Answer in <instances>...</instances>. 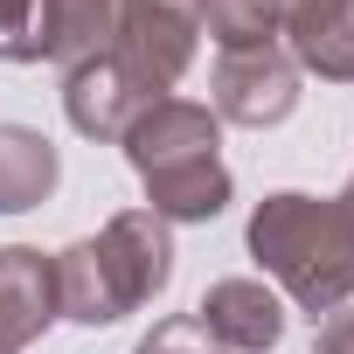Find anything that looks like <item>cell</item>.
I'll use <instances>...</instances> for the list:
<instances>
[{
	"label": "cell",
	"instance_id": "obj_1",
	"mask_svg": "<svg viewBox=\"0 0 354 354\" xmlns=\"http://www.w3.org/2000/svg\"><path fill=\"white\" fill-rule=\"evenodd\" d=\"M223 146V118L209 104L188 97H153L132 132H125V160L146 181V202L160 223H209L230 202V167L216 160Z\"/></svg>",
	"mask_w": 354,
	"mask_h": 354
},
{
	"label": "cell",
	"instance_id": "obj_2",
	"mask_svg": "<svg viewBox=\"0 0 354 354\" xmlns=\"http://www.w3.org/2000/svg\"><path fill=\"white\" fill-rule=\"evenodd\" d=\"M174 278V236L153 209L111 216L97 236L70 243L56 257V313L77 326H111Z\"/></svg>",
	"mask_w": 354,
	"mask_h": 354
},
{
	"label": "cell",
	"instance_id": "obj_3",
	"mask_svg": "<svg viewBox=\"0 0 354 354\" xmlns=\"http://www.w3.org/2000/svg\"><path fill=\"white\" fill-rule=\"evenodd\" d=\"M250 257L319 319L354 299V223L319 195H264L250 216Z\"/></svg>",
	"mask_w": 354,
	"mask_h": 354
},
{
	"label": "cell",
	"instance_id": "obj_4",
	"mask_svg": "<svg viewBox=\"0 0 354 354\" xmlns=\"http://www.w3.org/2000/svg\"><path fill=\"white\" fill-rule=\"evenodd\" d=\"M195 42H202V8H195V0H125L111 56H118V70L146 97H167L174 84L188 77Z\"/></svg>",
	"mask_w": 354,
	"mask_h": 354
},
{
	"label": "cell",
	"instance_id": "obj_5",
	"mask_svg": "<svg viewBox=\"0 0 354 354\" xmlns=\"http://www.w3.org/2000/svg\"><path fill=\"white\" fill-rule=\"evenodd\" d=\"M209 91H216V118H230V125H278L299 104V63L278 42H264V49H223Z\"/></svg>",
	"mask_w": 354,
	"mask_h": 354
},
{
	"label": "cell",
	"instance_id": "obj_6",
	"mask_svg": "<svg viewBox=\"0 0 354 354\" xmlns=\"http://www.w3.org/2000/svg\"><path fill=\"white\" fill-rule=\"evenodd\" d=\"M195 319L216 333L223 354H271L278 333H285V306H278V292L257 285V278H216V285L202 292Z\"/></svg>",
	"mask_w": 354,
	"mask_h": 354
},
{
	"label": "cell",
	"instance_id": "obj_7",
	"mask_svg": "<svg viewBox=\"0 0 354 354\" xmlns=\"http://www.w3.org/2000/svg\"><path fill=\"white\" fill-rule=\"evenodd\" d=\"M49 319H63L56 313V257L8 243L0 250V354H21L28 340H42Z\"/></svg>",
	"mask_w": 354,
	"mask_h": 354
},
{
	"label": "cell",
	"instance_id": "obj_8",
	"mask_svg": "<svg viewBox=\"0 0 354 354\" xmlns=\"http://www.w3.org/2000/svg\"><path fill=\"white\" fill-rule=\"evenodd\" d=\"M146 104H153V97L118 70V56H91V63H77V70L63 77V111H70V125H77L84 139H125Z\"/></svg>",
	"mask_w": 354,
	"mask_h": 354
},
{
	"label": "cell",
	"instance_id": "obj_9",
	"mask_svg": "<svg viewBox=\"0 0 354 354\" xmlns=\"http://www.w3.org/2000/svg\"><path fill=\"white\" fill-rule=\"evenodd\" d=\"M292 63L319 70L326 84H354V0H285Z\"/></svg>",
	"mask_w": 354,
	"mask_h": 354
},
{
	"label": "cell",
	"instance_id": "obj_10",
	"mask_svg": "<svg viewBox=\"0 0 354 354\" xmlns=\"http://www.w3.org/2000/svg\"><path fill=\"white\" fill-rule=\"evenodd\" d=\"M118 8L125 0H35V63H91V56H111V35H118Z\"/></svg>",
	"mask_w": 354,
	"mask_h": 354
},
{
	"label": "cell",
	"instance_id": "obj_11",
	"mask_svg": "<svg viewBox=\"0 0 354 354\" xmlns=\"http://www.w3.org/2000/svg\"><path fill=\"white\" fill-rule=\"evenodd\" d=\"M56 174H63V160H56V146L42 132L0 125V216H21V209L49 202Z\"/></svg>",
	"mask_w": 354,
	"mask_h": 354
},
{
	"label": "cell",
	"instance_id": "obj_12",
	"mask_svg": "<svg viewBox=\"0 0 354 354\" xmlns=\"http://www.w3.org/2000/svg\"><path fill=\"white\" fill-rule=\"evenodd\" d=\"M195 8L223 49H264L285 28V0H195Z\"/></svg>",
	"mask_w": 354,
	"mask_h": 354
},
{
	"label": "cell",
	"instance_id": "obj_13",
	"mask_svg": "<svg viewBox=\"0 0 354 354\" xmlns=\"http://www.w3.org/2000/svg\"><path fill=\"white\" fill-rule=\"evenodd\" d=\"M139 354H223V347H216V333H209L195 313H181V319H160V326L139 340Z\"/></svg>",
	"mask_w": 354,
	"mask_h": 354
},
{
	"label": "cell",
	"instance_id": "obj_14",
	"mask_svg": "<svg viewBox=\"0 0 354 354\" xmlns=\"http://www.w3.org/2000/svg\"><path fill=\"white\" fill-rule=\"evenodd\" d=\"M0 56L35 63V0H0Z\"/></svg>",
	"mask_w": 354,
	"mask_h": 354
},
{
	"label": "cell",
	"instance_id": "obj_15",
	"mask_svg": "<svg viewBox=\"0 0 354 354\" xmlns=\"http://www.w3.org/2000/svg\"><path fill=\"white\" fill-rule=\"evenodd\" d=\"M313 354H354V306L326 313V326L313 333Z\"/></svg>",
	"mask_w": 354,
	"mask_h": 354
},
{
	"label": "cell",
	"instance_id": "obj_16",
	"mask_svg": "<svg viewBox=\"0 0 354 354\" xmlns=\"http://www.w3.org/2000/svg\"><path fill=\"white\" fill-rule=\"evenodd\" d=\"M340 209H347V223H354V181H347V188H340Z\"/></svg>",
	"mask_w": 354,
	"mask_h": 354
}]
</instances>
